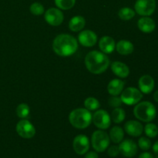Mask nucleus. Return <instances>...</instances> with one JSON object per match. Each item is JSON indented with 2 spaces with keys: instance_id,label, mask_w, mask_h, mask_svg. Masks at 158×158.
Listing matches in <instances>:
<instances>
[{
  "instance_id": "obj_25",
  "label": "nucleus",
  "mask_w": 158,
  "mask_h": 158,
  "mask_svg": "<svg viewBox=\"0 0 158 158\" xmlns=\"http://www.w3.org/2000/svg\"><path fill=\"white\" fill-rule=\"evenodd\" d=\"M84 106L86 110L89 111H95L100 108V102L95 97H87L84 100Z\"/></svg>"
},
{
  "instance_id": "obj_33",
  "label": "nucleus",
  "mask_w": 158,
  "mask_h": 158,
  "mask_svg": "<svg viewBox=\"0 0 158 158\" xmlns=\"http://www.w3.org/2000/svg\"><path fill=\"white\" fill-rule=\"evenodd\" d=\"M84 158H99L98 154L97 151H89V152L85 154Z\"/></svg>"
},
{
  "instance_id": "obj_7",
  "label": "nucleus",
  "mask_w": 158,
  "mask_h": 158,
  "mask_svg": "<svg viewBox=\"0 0 158 158\" xmlns=\"http://www.w3.org/2000/svg\"><path fill=\"white\" fill-rule=\"evenodd\" d=\"M135 12L142 16H150L156 9V0H137L134 5Z\"/></svg>"
},
{
  "instance_id": "obj_30",
  "label": "nucleus",
  "mask_w": 158,
  "mask_h": 158,
  "mask_svg": "<svg viewBox=\"0 0 158 158\" xmlns=\"http://www.w3.org/2000/svg\"><path fill=\"white\" fill-rule=\"evenodd\" d=\"M138 147L143 151H148L151 148V141L148 137H140L138 140Z\"/></svg>"
},
{
  "instance_id": "obj_17",
  "label": "nucleus",
  "mask_w": 158,
  "mask_h": 158,
  "mask_svg": "<svg viewBox=\"0 0 158 158\" xmlns=\"http://www.w3.org/2000/svg\"><path fill=\"white\" fill-rule=\"evenodd\" d=\"M137 26L141 32L144 33H151L156 28L155 22L148 16H143L137 22Z\"/></svg>"
},
{
  "instance_id": "obj_36",
  "label": "nucleus",
  "mask_w": 158,
  "mask_h": 158,
  "mask_svg": "<svg viewBox=\"0 0 158 158\" xmlns=\"http://www.w3.org/2000/svg\"><path fill=\"white\" fill-rule=\"evenodd\" d=\"M154 99L157 103H158V90L156 91L154 94Z\"/></svg>"
},
{
  "instance_id": "obj_18",
  "label": "nucleus",
  "mask_w": 158,
  "mask_h": 158,
  "mask_svg": "<svg viewBox=\"0 0 158 158\" xmlns=\"http://www.w3.org/2000/svg\"><path fill=\"white\" fill-rule=\"evenodd\" d=\"M111 70L120 78H126L130 74V69L128 66L122 62L115 61L112 63Z\"/></svg>"
},
{
  "instance_id": "obj_28",
  "label": "nucleus",
  "mask_w": 158,
  "mask_h": 158,
  "mask_svg": "<svg viewBox=\"0 0 158 158\" xmlns=\"http://www.w3.org/2000/svg\"><path fill=\"white\" fill-rule=\"evenodd\" d=\"M144 132L150 138H154L158 134V127L156 124L152 123H148L144 127Z\"/></svg>"
},
{
  "instance_id": "obj_19",
  "label": "nucleus",
  "mask_w": 158,
  "mask_h": 158,
  "mask_svg": "<svg viewBox=\"0 0 158 158\" xmlns=\"http://www.w3.org/2000/svg\"><path fill=\"white\" fill-rule=\"evenodd\" d=\"M115 49L120 55L127 56L132 53L134 50V44L129 40H120L116 44Z\"/></svg>"
},
{
  "instance_id": "obj_27",
  "label": "nucleus",
  "mask_w": 158,
  "mask_h": 158,
  "mask_svg": "<svg viewBox=\"0 0 158 158\" xmlns=\"http://www.w3.org/2000/svg\"><path fill=\"white\" fill-rule=\"evenodd\" d=\"M76 0H55L57 8L61 10H69L75 6Z\"/></svg>"
},
{
  "instance_id": "obj_15",
  "label": "nucleus",
  "mask_w": 158,
  "mask_h": 158,
  "mask_svg": "<svg viewBox=\"0 0 158 158\" xmlns=\"http://www.w3.org/2000/svg\"><path fill=\"white\" fill-rule=\"evenodd\" d=\"M124 130L127 134L132 137H139L143 131V127L137 120H129L124 125Z\"/></svg>"
},
{
  "instance_id": "obj_35",
  "label": "nucleus",
  "mask_w": 158,
  "mask_h": 158,
  "mask_svg": "<svg viewBox=\"0 0 158 158\" xmlns=\"http://www.w3.org/2000/svg\"><path fill=\"white\" fill-rule=\"evenodd\" d=\"M153 151H154L156 155H158V140L156 141L154 144L153 145Z\"/></svg>"
},
{
  "instance_id": "obj_22",
  "label": "nucleus",
  "mask_w": 158,
  "mask_h": 158,
  "mask_svg": "<svg viewBox=\"0 0 158 158\" xmlns=\"http://www.w3.org/2000/svg\"><path fill=\"white\" fill-rule=\"evenodd\" d=\"M109 137L114 143H120L124 137V131L120 127L115 126L111 128Z\"/></svg>"
},
{
  "instance_id": "obj_9",
  "label": "nucleus",
  "mask_w": 158,
  "mask_h": 158,
  "mask_svg": "<svg viewBox=\"0 0 158 158\" xmlns=\"http://www.w3.org/2000/svg\"><path fill=\"white\" fill-rule=\"evenodd\" d=\"M17 134L24 139H31L35 135V128L32 123L26 119H22L16 124Z\"/></svg>"
},
{
  "instance_id": "obj_26",
  "label": "nucleus",
  "mask_w": 158,
  "mask_h": 158,
  "mask_svg": "<svg viewBox=\"0 0 158 158\" xmlns=\"http://www.w3.org/2000/svg\"><path fill=\"white\" fill-rule=\"evenodd\" d=\"M30 114V108L26 103H20L16 108V114L21 119H26Z\"/></svg>"
},
{
  "instance_id": "obj_31",
  "label": "nucleus",
  "mask_w": 158,
  "mask_h": 158,
  "mask_svg": "<svg viewBox=\"0 0 158 158\" xmlns=\"http://www.w3.org/2000/svg\"><path fill=\"white\" fill-rule=\"evenodd\" d=\"M108 104L110 106L114 108L120 107L122 104V100L120 97H118L117 96H112L108 100Z\"/></svg>"
},
{
  "instance_id": "obj_29",
  "label": "nucleus",
  "mask_w": 158,
  "mask_h": 158,
  "mask_svg": "<svg viewBox=\"0 0 158 158\" xmlns=\"http://www.w3.org/2000/svg\"><path fill=\"white\" fill-rule=\"evenodd\" d=\"M29 10H30L31 13L34 15H40L44 13V6L41 4L40 2H33L29 7Z\"/></svg>"
},
{
  "instance_id": "obj_23",
  "label": "nucleus",
  "mask_w": 158,
  "mask_h": 158,
  "mask_svg": "<svg viewBox=\"0 0 158 158\" xmlns=\"http://www.w3.org/2000/svg\"><path fill=\"white\" fill-rule=\"evenodd\" d=\"M111 119L115 123H120L125 120L126 117V113L123 108L117 107L114 108V110L112 111V114L110 116Z\"/></svg>"
},
{
  "instance_id": "obj_8",
  "label": "nucleus",
  "mask_w": 158,
  "mask_h": 158,
  "mask_svg": "<svg viewBox=\"0 0 158 158\" xmlns=\"http://www.w3.org/2000/svg\"><path fill=\"white\" fill-rule=\"evenodd\" d=\"M92 121L100 130H106L111 124V117L107 111L98 110L92 115Z\"/></svg>"
},
{
  "instance_id": "obj_11",
  "label": "nucleus",
  "mask_w": 158,
  "mask_h": 158,
  "mask_svg": "<svg viewBox=\"0 0 158 158\" xmlns=\"http://www.w3.org/2000/svg\"><path fill=\"white\" fill-rule=\"evenodd\" d=\"M73 148L74 151L79 155H84L89 149V140L86 135L77 136L73 142Z\"/></svg>"
},
{
  "instance_id": "obj_6",
  "label": "nucleus",
  "mask_w": 158,
  "mask_h": 158,
  "mask_svg": "<svg viewBox=\"0 0 158 158\" xmlns=\"http://www.w3.org/2000/svg\"><path fill=\"white\" fill-rule=\"evenodd\" d=\"M120 99L122 103L128 106H133L138 103L143 98V94L140 89L135 87H128L122 91Z\"/></svg>"
},
{
  "instance_id": "obj_32",
  "label": "nucleus",
  "mask_w": 158,
  "mask_h": 158,
  "mask_svg": "<svg viewBox=\"0 0 158 158\" xmlns=\"http://www.w3.org/2000/svg\"><path fill=\"white\" fill-rule=\"evenodd\" d=\"M106 150H107L108 155L111 157H116L120 154L119 146H116V145L110 147V148H108Z\"/></svg>"
},
{
  "instance_id": "obj_2",
  "label": "nucleus",
  "mask_w": 158,
  "mask_h": 158,
  "mask_svg": "<svg viewBox=\"0 0 158 158\" xmlns=\"http://www.w3.org/2000/svg\"><path fill=\"white\" fill-rule=\"evenodd\" d=\"M86 67L91 73L99 75L104 73L110 66L107 56L102 52L94 50L89 52L85 57Z\"/></svg>"
},
{
  "instance_id": "obj_4",
  "label": "nucleus",
  "mask_w": 158,
  "mask_h": 158,
  "mask_svg": "<svg viewBox=\"0 0 158 158\" xmlns=\"http://www.w3.org/2000/svg\"><path fill=\"white\" fill-rule=\"evenodd\" d=\"M134 114L137 120L145 123H149L155 119L157 110L154 105L151 102H139L134 107Z\"/></svg>"
},
{
  "instance_id": "obj_1",
  "label": "nucleus",
  "mask_w": 158,
  "mask_h": 158,
  "mask_svg": "<svg viewBox=\"0 0 158 158\" xmlns=\"http://www.w3.org/2000/svg\"><path fill=\"white\" fill-rule=\"evenodd\" d=\"M78 49L77 39L69 34H60L52 42V49L60 56H70L75 53Z\"/></svg>"
},
{
  "instance_id": "obj_3",
  "label": "nucleus",
  "mask_w": 158,
  "mask_h": 158,
  "mask_svg": "<svg viewBox=\"0 0 158 158\" xmlns=\"http://www.w3.org/2000/svg\"><path fill=\"white\" fill-rule=\"evenodd\" d=\"M69 121L77 129H86L92 122V114L86 108H77L69 114Z\"/></svg>"
},
{
  "instance_id": "obj_21",
  "label": "nucleus",
  "mask_w": 158,
  "mask_h": 158,
  "mask_svg": "<svg viewBox=\"0 0 158 158\" xmlns=\"http://www.w3.org/2000/svg\"><path fill=\"white\" fill-rule=\"evenodd\" d=\"M86 26V20L82 15L73 16L69 22V28L73 32H79Z\"/></svg>"
},
{
  "instance_id": "obj_13",
  "label": "nucleus",
  "mask_w": 158,
  "mask_h": 158,
  "mask_svg": "<svg viewBox=\"0 0 158 158\" xmlns=\"http://www.w3.org/2000/svg\"><path fill=\"white\" fill-rule=\"evenodd\" d=\"M79 43L85 47H92L97 42V35L92 30H83L78 35Z\"/></svg>"
},
{
  "instance_id": "obj_24",
  "label": "nucleus",
  "mask_w": 158,
  "mask_h": 158,
  "mask_svg": "<svg viewBox=\"0 0 158 158\" xmlns=\"http://www.w3.org/2000/svg\"><path fill=\"white\" fill-rule=\"evenodd\" d=\"M135 15V11L129 7H123L120 9L118 12V16L120 19L128 21L132 19Z\"/></svg>"
},
{
  "instance_id": "obj_16",
  "label": "nucleus",
  "mask_w": 158,
  "mask_h": 158,
  "mask_svg": "<svg viewBox=\"0 0 158 158\" xmlns=\"http://www.w3.org/2000/svg\"><path fill=\"white\" fill-rule=\"evenodd\" d=\"M99 47L102 52L105 54H110L113 52L115 49L116 43L115 40L110 36L105 35L100 39L99 42Z\"/></svg>"
},
{
  "instance_id": "obj_5",
  "label": "nucleus",
  "mask_w": 158,
  "mask_h": 158,
  "mask_svg": "<svg viewBox=\"0 0 158 158\" xmlns=\"http://www.w3.org/2000/svg\"><path fill=\"white\" fill-rule=\"evenodd\" d=\"M92 147L97 152L102 153L106 151L110 145V137L103 130L94 131L91 137Z\"/></svg>"
},
{
  "instance_id": "obj_20",
  "label": "nucleus",
  "mask_w": 158,
  "mask_h": 158,
  "mask_svg": "<svg viewBox=\"0 0 158 158\" xmlns=\"http://www.w3.org/2000/svg\"><path fill=\"white\" fill-rule=\"evenodd\" d=\"M124 82L119 79L111 80L107 86V91L111 96H118L122 93L124 88Z\"/></svg>"
},
{
  "instance_id": "obj_14",
  "label": "nucleus",
  "mask_w": 158,
  "mask_h": 158,
  "mask_svg": "<svg viewBox=\"0 0 158 158\" xmlns=\"http://www.w3.org/2000/svg\"><path fill=\"white\" fill-rule=\"evenodd\" d=\"M154 85H155V83H154V78L150 75L142 76L138 80L139 89L142 94H151L154 90Z\"/></svg>"
},
{
  "instance_id": "obj_10",
  "label": "nucleus",
  "mask_w": 158,
  "mask_h": 158,
  "mask_svg": "<svg viewBox=\"0 0 158 158\" xmlns=\"http://www.w3.org/2000/svg\"><path fill=\"white\" fill-rule=\"evenodd\" d=\"M45 20L49 25L58 26L63 23L64 15L61 9L57 8H49L45 12Z\"/></svg>"
},
{
  "instance_id": "obj_12",
  "label": "nucleus",
  "mask_w": 158,
  "mask_h": 158,
  "mask_svg": "<svg viewBox=\"0 0 158 158\" xmlns=\"http://www.w3.org/2000/svg\"><path fill=\"white\" fill-rule=\"evenodd\" d=\"M119 149L122 155L129 158L134 157L137 154L138 151L137 143L131 139L122 140L119 145Z\"/></svg>"
},
{
  "instance_id": "obj_34",
  "label": "nucleus",
  "mask_w": 158,
  "mask_h": 158,
  "mask_svg": "<svg viewBox=\"0 0 158 158\" xmlns=\"http://www.w3.org/2000/svg\"><path fill=\"white\" fill-rule=\"evenodd\" d=\"M138 158H154V155L150 152H143L140 154Z\"/></svg>"
}]
</instances>
